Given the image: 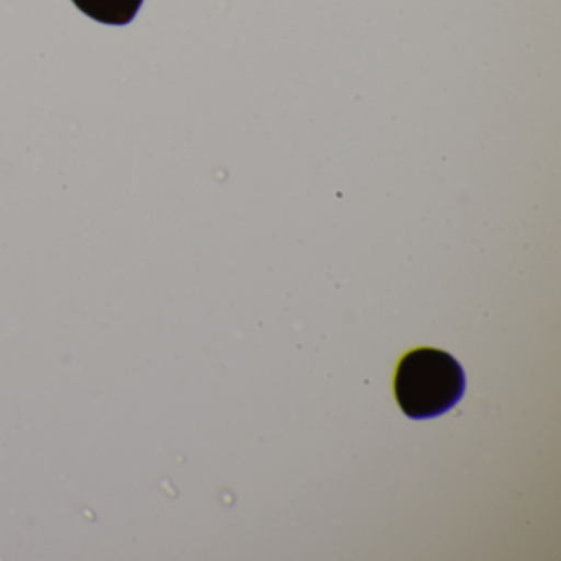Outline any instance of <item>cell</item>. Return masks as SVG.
<instances>
[{
  "instance_id": "cell-1",
  "label": "cell",
  "mask_w": 561,
  "mask_h": 561,
  "mask_svg": "<svg viewBox=\"0 0 561 561\" xmlns=\"http://www.w3.org/2000/svg\"><path fill=\"white\" fill-rule=\"evenodd\" d=\"M465 390V370L446 351L415 347L397 364L393 393L409 419L428 420L449 412L458 405Z\"/></svg>"
},
{
  "instance_id": "cell-2",
  "label": "cell",
  "mask_w": 561,
  "mask_h": 561,
  "mask_svg": "<svg viewBox=\"0 0 561 561\" xmlns=\"http://www.w3.org/2000/svg\"><path fill=\"white\" fill-rule=\"evenodd\" d=\"M88 18L101 24L126 25L134 21L144 0H73Z\"/></svg>"
}]
</instances>
